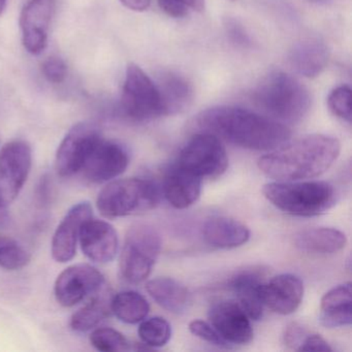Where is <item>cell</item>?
<instances>
[{"mask_svg": "<svg viewBox=\"0 0 352 352\" xmlns=\"http://www.w3.org/2000/svg\"><path fill=\"white\" fill-rule=\"evenodd\" d=\"M90 343L98 351L120 352L131 349L129 340L116 329L100 327L90 335Z\"/></svg>", "mask_w": 352, "mask_h": 352, "instance_id": "f546056e", "label": "cell"}, {"mask_svg": "<svg viewBox=\"0 0 352 352\" xmlns=\"http://www.w3.org/2000/svg\"><path fill=\"white\" fill-rule=\"evenodd\" d=\"M30 254L17 241L0 236V267L8 271H18L30 263Z\"/></svg>", "mask_w": 352, "mask_h": 352, "instance_id": "f1b7e54d", "label": "cell"}, {"mask_svg": "<svg viewBox=\"0 0 352 352\" xmlns=\"http://www.w3.org/2000/svg\"><path fill=\"white\" fill-rule=\"evenodd\" d=\"M157 85L164 104V116H172L188 108L192 100V87L178 74L162 73Z\"/></svg>", "mask_w": 352, "mask_h": 352, "instance_id": "cb8c5ba5", "label": "cell"}, {"mask_svg": "<svg viewBox=\"0 0 352 352\" xmlns=\"http://www.w3.org/2000/svg\"><path fill=\"white\" fill-rule=\"evenodd\" d=\"M162 247V236L153 226H131L125 236L119 263L123 279L131 284L145 281L151 274Z\"/></svg>", "mask_w": 352, "mask_h": 352, "instance_id": "8992f818", "label": "cell"}, {"mask_svg": "<svg viewBox=\"0 0 352 352\" xmlns=\"http://www.w3.org/2000/svg\"><path fill=\"white\" fill-rule=\"evenodd\" d=\"M267 269L250 267L236 272L230 280V288L236 296V302L253 320H259L263 314L261 285L267 278Z\"/></svg>", "mask_w": 352, "mask_h": 352, "instance_id": "ac0fdd59", "label": "cell"}, {"mask_svg": "<svg viewBox=\"0 0 352 352\" xmlns=\"http://www.w3.org/2000/svg\"><path fill=\"white\" fill-rule=\"evenodd\" d=\"M43 74L50 83L60 84L67 76V67L63 59L50 57L43 63Z\"/></svg>", "mask_w": 352, "mask_h": 352, "instance_id": "d6a6232c", "label": "cell"}, {"mask_svg": "<svg viewBox=\"0 0 352 352\" xmlns=\"http://www.w3.org/2000/svg\"><path fill=\"white\" fill-rule=\"evenodd\" d=\"M146 289L160 306L175 314L185 312L190 304L188 289L172 278L150 280L146 284Z\"/></svg>", "mask_w": 352, "mask_h": 352, "instance_id": "d4e9b609", "label": "cell"}, {"mask_svg": "<svg viewBox=\"0 0 352 352\" xmlns=\"http://www.w3.org/2000/svg\"><path fill=\"white\" fill-rule=\"evenodd\" d=\"M124 7L135 12H144L150 7L151 0H120Z\"/></svg>", "mask_w": 352, "mask_h": 352, "instance_id": "74e56055", "label": "cell"}, {"mask_svg": "<svg viewBox=\"0 0 352 352\" xmlns=\"http://www.w3.org/2000/svg\"><path fill=\"white\" fill-rule=\"evenodd\" d=\"M253 100L267 117L283 124L300 122L311 107L308 89L283 72L267 76L253 94Z\"/></svg>", "mask_w": 352, "mask_h": 352, "instance_id": "3957f363", "label": "cell"}, {"mask_svg": "<svg viewBox=\"0 0 352 352\" xmlns=\"http://www.w3.org/2000/svg\"><path fill=\"white\" fill-rule=\"evenodd\" d=\"M92 216L94 209L91 204L88 201H82L73 206L65 214L52 239L51 252L57 263H67L75 257L80 230L82 226Z\"/></svg>", "mask_w": 352, "mask_h": 352, "instance_id": "9a60e30c", "label": "cell"}, {"mask_svg": "<svg viewBox=\"0 0 352 352\" xmlns=\"http://www.w3.org/2000/svg\"><path fill=\"white\" fill-rule=\"evenodd\" d=\"M298 351H333L331 346L320 335H307L298 348Z\"/></svg>", "mask_w": 352, "mask_h": 352, "instance_id": "e575fe53", "label": "cell"}, {"mask_svg": "<svg viewBox=\"0 0 352 352\" xmlns=\"http://www.w3.org/2000/svg\"><path fill=\"white\" fill-rule=\"evenodd\" d=\"M104 285V275L96 267L79 263L61 272L55 281L54 296L59 305L71 308L90 294L100 292Z\"/></svg>", "mask_w": 352, "mask_h": 352, "instance_id": "8fae6325", "label": "cell"}, {"mask_svg": "<svg viewBox=\"0 0 352 352\" xmlns=\"http://www.w3.org/2000/svg\"><path fill=\"white\" fill-rule=\"evenodd\" d=\"M121 110L133 121L144 122L164 116V104L157 85L138 65H129L126 69Z\"/></svg>", "mask_w": 352, "mask_h": 352, "instance_id": "52a82bcc", "label": "cell"}, {"mask_svg": "<svg viewBox=\"0 0 352 352\" xmlns=\"http://www.w3.org/2000/svg\"><path fill=\"white\" fill-rule=\"evenodd\" d=\"M306 336V331H305L302 325L296 322L290 323V324L287 325V327H286L285 331H284V344H285L288 348L298 350V348L300 347V344L304 341Z\"/></svg>", "mask_w": 352, "mask_h": 352, "instance_id": "836d02e7", "label": "cell"}, {"mask_svg": "<svg viewBox=\"0 0 352 352\" xmlns=\"http://www.w3.org/2000/svg\"><path fill=\"white\" fill-rule=\"evenodd\" d=\"M182 1L189 9L195 10V11L201 12L205 10L206 0H182Z\"/></svg>", "mask_w": 352, "mask_h": 352, "instance_id": "ab89813d", "label": "cell"}, {"mask_svg": "<svg viewBox=\"0 0 352 352\" xmlns=\"http://www.w3.org/2000/svg\"><path fill=\"white\" fill-rule=\"evenodd\" d=\"M263 306L281 315L296 312L304 296V283L294 274H281L261 285Z\"/></svg>", "mask_w": 352, "mask_h": 352, "instance_id": "e0dca14e", "label": "cell"}, {"mask_svg": "<svg viewBox=\"0 0 352 352\" xmlns=\"http://www.w3.org/2000/svg\"><path fill=\"white\" fill-rule=\"evenodd\" d=\"M32 164V147L25 141L10 142L0 150V199L6 205L17 199Z\"/></svg>", "mask_w": 352, "mask_h": 352, "instance_id": "30bf717a", "label": "cell"}, {"mask_svg": "<svg viewBox=\"0 0 352 352\" xmlns=\"http://www.w3.org/2000/svg\"><path fill=\"white\" fill-rule=\"evenodd\" d=\"M111 309L119 320L127 324H135L148 316L150 305L139 292L125 290L113 296Z\"/></svg>", "mask_w": 352, "mask_h": 352, "instance_id": "4316f807", "label": "cell"}, {"mask_svg": "<svg viewBox=\"0 0 352 352\" xmlns=\"http://www.w3.org/2000/svg\"><path fill=\"white\" fill-rule=\"evenodd\" d=\"M160 9L173 18H183L188 14L189 8L182 0H157Z\"/></svg>", "mask_w": 352, "mask_h": 352, "instance_id": "d590c367", "label": "cell"}, {"mask_svg": "<svg viewBox=\"0 0 352 352\" xmlns=\"http://www.w3.org/2000/svg\"><path fill=\"white\" fill-rule=\"evenodd\" d=\"M195 126L245 149L271 151L283 145L292 131L283 123L238 107H214L195 118Z\"/></svg>", "mask_w": 352, "mask_h": 352, "instance_id": "6da1fadb", "label": "cell"}, {"mask_svg": "<svg viewBox=\"0 0 352 352\" xmlns=\"http://www.w3.org/2000/svg\"><path fill=\"white\" fill-rule=\"evenodd\" d=\"M112 298L108 290H102V294L92 298L79 310L76 311L69 322L72 329L79 333H85L98 327L112 313V309H111Z\"/></svg>", "mask_w": 352, "mask_h": 352, "instance_id": "484cf974", "label": "cell"}, {"mask_svg": "<svg viewBox=\"0 0 352 352\" xmlns=\"http://www.w3.org/2000/svg\"><path fill=\"white\" fill-rule=\"evenodd\" d=\"M351 283L331 288L321 298V324L329 329L351 324Z\"/></svg>", "mask_w": 352, "mask_h": 352, "instance_id": "7402d4cb", "label": "cell"}, {"mask_svg": "<svg viewBox=\"0 0 352 352\" xmlns=\"http://www.w3.org/2000/svg\"><path fill=\"white\" fill-rule=\"evenodd\" d=\"M228 32H230V38H232L234 43H238L240 45H245L249 43L248 36H247L244 30L236 22L230 23V25H228Z\"/></svg>", "mask_w": 352, "mask_h": 352, "instance_id": "8d00e7d4", "label": "cell"}, {"mask_svg": "<svg viewBox=\"0 0 352 352\" xmlns=\"http://www.w3.org/2000/svg\"><path fill=\"white\" fill-rule=\"evenodd\" d=\"M209 320L228 344L245 345L253 340L250 318L236 300H219L209 310Z\"/></svg>", "mask_w": 352, "mask_h": 352, "instance_id": "4fadbf2b", "label": "cell"}, {"mask_svg": "<svg viewBox=\"0 0 352 352\" xmlns=\"http://www.w3.org/2000/svg\"><path fill=\"white\" fill-rule=\"evenodd\" d=\"M203 236L211 246L232 249L246 244L250 238V230L234 218L214 216L204 223Z\"/></svg>", "mask_w": 352, "mask_h": 352, "instance_id": "44dd1931", "label": "cell"}, {"mask_svg": "<svg viewBox=\"0 0 352 352\" xmlns=\"http://www.w3.org/2000/svg\"><path fill=\"white\" fill-rule=\"evenodd\" d=\"M129 164V154L124 146L102 140L90 154L81 173L86 180L100 184L120 176Z\"/></svg>", "mask_w": 352, "mask_h": 352, "instance_id": "7c38bea8", "label": "cell"}, {"mask_svg": "<svg viewBox=\"0 0 352 352\" xmlns=\"http://www.w3.org/2000/svg\"><path fill=\"white\" fill-rule=\"evenodd\" d=\"M139 336L148 347H162L172 337V327L166 319L152 317L144 319L139 327Z\"/></svg>", "mask_w": 352, "mask_h": 352, "instance_id": "83f0119b", "label": "cell"}, {"mask_svg": "<svg viewBox=\"0 0 352 352\" xmlns=\"http://www.w3.org/2000/svg\"><path fill=\"white\" fill-rule=\"evenodd\" d=\"M11 221L10 217L9 210H8V205H6L1 199H0V230L7 228Z\"/></svg>", "mask_w": 352, "mask_h": 352, "instance_id": "f35d334b", "label": "cell"}, {"mask_svg": "<svg viewBox=\"0 0 352 352\" xmlns=\"http://www.w3.org/2000/svg\"><path fill=\"white\" fill-rule=\"evenodd\" d=\"M176 164L197 178L215 179L228 168V153L219 138L201 131L181 150Z\"/></svg>", "mask_w": 352, "mask_h": 352, "instance_id": "ba28073f", "label": "cell"}, {"mask_svg": "<svg viewBox=\"0 0 352 352\" xmlns=\"http://www.w3.org/2000/svg\"><path fill=\"white\" fill-rule=\"evenodd\" d=\"M329 110L346 122H351V90L348 86L336 88L327 98Z\"/></svg>", "mask_w": 352, "mask_h": 352, "instance_id": "4dcf8cb0", "label": "cell"}, {"mask_svg": "<svg viewBox=\"0 0 352 352\" xmlns=\"http://www.w3.org/2000/svg\"><path fill=\"white\" fill-rule=\"evenodd\" d=\"M347 244V238L341 230L331 228H317L298 232L294 245L302 252L313 254H333Z\"/></svg>", "mask_w": 352, "mask_h": 352, "instance_id": "603a6c76", "label": "cell"}, {"mask_svg": "<svg viewBox=\"0 0 352 352\" xmlns=\"http://www.w3.org/2000/svg\"><path fill=\"white\" fill-rule=\"evenodd\" d=\"M329 59L325 43L318 38H305L296 43L288 55L290 67L298 75L315 78L322 73Z\"/></svg>", "mask_w": 352, "mask_h": 352, "instance_id": "ffe728a7", "label": "cell"}, {"mask_svg": "<svg viewBox=\"0 0 352 352\" xmlns=\"http://www.w3.org/2000/svg\"><path fill=\"white\" fill-rule=\"evenodd\" d=\"M102 140L100 129L92 123H78L72 127L57 150L55 166L59 176L69 178L81 172Z\"/></svg>", "mask_w": 352, "mask_h": 352, "instance_id": "9c48e42d", "label": "cell"}, {"mask_svg": "<svg viewBox=\"0 0 352 352\" xmlns=\"http://www.w3.org/2000/svg\"><path fill=\"white\" fill-rule=\"evenodd\" d=\"M6 5H7V0H0V15L5 11Z\"/></svg>", "mask_w": 352, "mask_h": 352, "instance_id": "60d3db41", "label": "cell"}, {"mask_svg": "<svg viewBox=\"0 0 352 352\" xmlns=\"http://www.w3.org/2000/svg\"><path fill=\"white\" fill-rule=\"evenodd\" d=\"M189 331L192 335L197 336L199 339L218 346V347H228V344L222 339L218 331L212 327L211 323L203 320H193L189 323Z\"/></svg>", "mask_w": 352, "mask_h": 352, "instance_id": "1f68e13d", "label": "cell"}, {"mask_svg": "<svg viewBox=\"0 0 352 352\" xmlns=\"http://www.w3.org/2000/svg\"><path fill=\"white\" fill-rule=\"evenodd\" d=\"M162 186L164 197L172 207L186 209L199 199L201 179L175 164L166 170Z\"/></svg>", "mask_w": 352, "mask_h": 352, "instance_id": "d6986e66", "label": "cell"}, {"mask_svg": "<svg viewBox=\"0 0 352 352\" xmlns=\"http://www.w3.org/2000/svg\"><path fill=\"white\" fill-rule=\"evenodd\" d=\"M79 242L84 254L94 263H110L118 252V234L104 220L88 219L80 230Z\"/></svg>", "mask_w": 352, "mask_h": 352, "instance_id": "2e32d148", "label": "cell"}, {"mask_svg": "<svg viewBox=\"0 0 352 352\" xmlns=\"http://www.w3.org/2000/svg\"><path fill=\"white\" fill-rule=\"evenodd\" d=\"M340 151L341 144L336 138L309 135L272 150L259 158L258 168L280 182L316 178L333 166Z\"/></svg>", "mask_w": 352, "mask_h": 352, "instance_id": "7a4b0ae2", "label": "cell"}, {"mask_svg": "<svg viewBox=\"0 0 352 352\" xmlns=\"http://www.w3.org/2000/svg\"><path fill=\"white\" fill-rule=\"evenodd\" d=\"M310 1H312V3H329V1H331V0H310Z\"/></svg>", "mask_w": 352, "mask_h": 352, "instance_id": "b9f144b4", "label": "cell"}, {"mask_svg": "<svg viewBox=\"0 0 352 352\" xmlns=\"http://www.w3.org/2000/svg\"><path fill=\"white\" fill-rule=\"evenodd\" d=\"M53 11V0H28L24 6L20 17L22 43L30 54H41L46 49Z\"/></svg>", "mask_w": 352, "mask_h": 352, "instance_id": "5bb4252c", "label": "cell"}, {"mask_svg": "<svg viewBox=\"0 0 352 352\" xmlns=\"http://www.w3.org/2000/svg\"><path fill=\"white\" fill-rule=\"evenodd\" d=\"M263 195L284 213L300 217L320 215L335 206L337 190L325 181L276 182L265 184Z\"/></svg>", "mask_w": 352, "mask_h": 352, "instance_id": "277c9868", "label": "cell"}, {"mask_svg": "<svg viewBox=\"0 0 352 352\" xmlns=\"http://www.w3.org/2000/svg\"><path fill=\"white\" fill-rule=\"evenodd\" d=\"M160 191L150 180L121 179L109 183L98 195L96 208L107 218L144 213L160 203Z\"/></svg>", "mask_w": 352, "mask_h": 352, "instance_id": "5b68a950", "label": "cell"}]
</instances>
